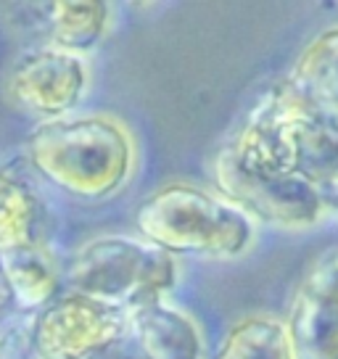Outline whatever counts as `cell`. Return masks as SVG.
I'll return each instance as SVG.
<instances>
[{
  "label": "cell",
  "mask_w": 338,
  "mask_h": 359,
  "mask_svg": "<svg viewBox=\"0 0 338 359\" xmlns=\"http://www.w3.org/2000/svg\"><path fill=\"white\" fill-rule=\"evenodd\" d=\"M0 359H37V354L29 346V338L8 336L0 341Z\"/></svg>",
  "instance_id": "9a60e30c"
},
{
  "label": "cell",
  "mask_w": 338,
  "mask_h": 359,
  "mask_svg": "<svg viewBox=\"0 0 338 359\" xmlns=\"http://www.w3.org/2000/svg\"><path fill=\"white\" fill-rule=\"evenodd\" d=\"M27 158L37 175L79 198H109L130 180L133 137L106 114L37 124L27 137Z\"/></svg>",
  "instance_id": "7a4b0ae2"
},
{
  "label": "cell",
  "mask_w": 338,
  "mask_h": 359,
  "mask_svg": "<svg viewBox=\"0 0 338 359\" xmlns=\"http://www.w3.org/2000/svg\"><path fill=\"white\" fill-rule=\"evenodd\" d=\"M285 85L306 106L338 122V27L306 45Z\"/></svg>",
  "instance_id": "30bf717a"
},
{
  "label": "cell",
  "mask_w": 338,
  "mask_h": 359,
  "mask_svg": "<svg viewBox=\"0 0 338 359\" xmlns=\"http://www.w3.org/2000/svg\"><path fill=\"white\" fill-rule=\"evenodd\" d=\"M88 69L82 58L58 48L24 53L8 74V95L27 114L64 119L85 95Z\"/></svg>",
  "instance_id": "ba28073f"
},
{
  "label": "cell",
  "mask_w": 338,
  "mask_h": 359,
  "mask_svg": "<svg viewBox=\"0 0 338 359\" xmlns=\"http://www.w3.org/2000/svg\"><path fill=\"white\" fill-rule=\"evenodd\" d=\"M69 285L79 296L122 312L156 304L177 280L175 257L137 238H95L69 264Z\"/></svg>",
  "instance_id": "277c9868"
},
{
  "label": "cell",
  "mask_w": 338,
  "mask_h": 359,
  "mask_svg": "<svg viewBox=\"0 0 338 359\" xmlns=\"http://www.w3.org/2000/svg\"><path fill=\"white\" fill-rule=\"evenodd\" d=\"M285 330L296 359H338V248H327L309 264Z\"/></svg>",
  "instance_id": "52a82bcc"
},
{
  "label": "cell",
  "mask_w": 338,
  "mask_h": 359,
  "mask_svg": "<svg viewBox=\"0 0 338 359\" xmlns=\"http://www.w3.org/2000/svg\"><path fill=\"white\" fill-rule=\"evenodd\" d=\"M127 330V312L79 293H69L43 306L29 330L37 359H101Z\"/></svg>",
  "instance_id": "8992f818"
},
{
  "label": "cell",
  "mask_w": 338,
  "mask_h": 359,
  "mask_svg": "<svg viewBox=\"0 0 338 359\" xmlns=\"http://www.w3.org/2000/svg\"><path fill=\"white\" fill-rule=\"evenodd\" d=\"M215 359H296L288 330L267 314L238 320L222 338Z\"/></svg>",
  "instance_id": "4fadbf2b"
},
{
  "label": "cell",
  "mask_w": 338,
  "mask_h": 359,
  "mask_svg": "<svg viewBox=\"0 0 338 359\" xmlns=\"http://www.w3.org/2000/svg\"><path fill=\"white\" fill-rule=\"evenodd\" d=\"M230 146L257 167L315 188L327 212L338 214V122L296 98L285 82L251 109Z\"/></svg>",
  "instance_id": "6da1fadb"
},
{
  "label": "cell",
  "mask_w": 338,
  "mask_h": 359,
  "mask_svg": "<svg viewBox=\"0 0 338 359\" xmlns=\"http://www.w3.org/2000/svg\"><path fill=\"white\" fill-rule=\"evenodd\" d=\"M137 233L167 254L236 259L254 241V224L230 201L203 188L172 182L137 206Z\"/></svg>",
  "instance_id": "3957f363"
},
{
  "label": "cell",
  "mask_w": 338,
  "mask_h": 359,
  "mask_svg": "<svg viewBox=\"0 0 338 359\" xmlns=\"http://www.w3.org/2000/svg\"><path fill=\"white\" fill-rule=\"evenodd\" d=\"M109 6L101 0H58L48 6V32L58 50L88 53L103 40Z\"/></svg>",
  "instance_id": "7c38bea8"
},
{
  "label": "cell",
  "mask_w": 338,
  "mask_h": 359,
  "mask_svg": "<svg viewBox=\"0 0 338 359\" xmlns=\"http://www.w3.org/2000/svg\"><path fill=\"white\" fill-rule=\"evenodd\" d=\"M40 203L32 188L13 172H0V251L37 243Z\"/></svg>",
  "instance_id": "5bb4252c"
},
{
  "label": "cell",
  "mask_w": 338,
  "mask_h": 359,
  "mask_svg": "<svg viewBox=\"0 0 338 359\" xmlns=\"http://www.w3.org/2000/svg\"><path fill=\"white\" fill-rule=\"evenodd\" d=\"M127 357L130 359H201V336L191 317L175 306L148 304L127 312Z\"/></svg>",
  "instance_id": "9c48e42d"
},
{
  "label": "cell",
  "mask_w": 338,
  "mask_h": 359,
  "mask_svg": "<svg viewBox=\"0 0 338 359\" xmlns=\"http://www.w3.org/2000/svg\"><path fill=\"white\" fill-rule=\"evenodd\" d=\"M0 269L13 299L24 309H43L53 302L58 288V272L50 254L40 243L0 251Z\"/></svg>",
  "instance_id": "8fae6325"
},
{
  "label": "cell",
  "mask_w": 338,
  "mask_h": 359,
  "mask_svg": "<svg viewBox=\"0 0 338 359\" xmlns=\"http://www.w3.org/2000/svg\"><path fill=\"white\" fill-rule=\"evenodd\" d=\"M215 182L225 201L246 217H257L270 224L299 230L312 227L327 214L315 188L251 164L238 156L233 146H225L215 156Z\"/></svg>",
  "instance_id": "5b68a950"
}]
</instances>
